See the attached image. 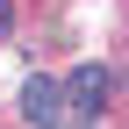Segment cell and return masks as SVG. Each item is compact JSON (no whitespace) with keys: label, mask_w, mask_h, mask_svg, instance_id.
I'll use <instances>...</instances> for the list:
<instances>
[{"label":"cell","mask_w":129,"mask_h":129,"mask_svg":"<svg viewBox=\"0 0 129 129\" xmlns=\"http://www.w3.org/2000/svg\"><path fill=\"white\" fill-rule=\"evenodd\" d=\"M108 93H115V72H108V64H72V79H64V108H72V122H101Z\"/></svg>","instance_id":"cell-1"},{"label":"cell","mask_w":129,"mask_h":129,"mask_svg":"<svg viewBox=\"0 0 129 129\" xmlns=\"http://www.w3.org/2000/svg\"><path fill=\"white\" fill-rule=\"evenodd\" d=\"M22 115L36 122V129H57V122H64V86H57V79H43V72H36V79L22 86Z\"/></svg>","instance_id":"cell-2"},{"label":"cell","mask_w":129,"mask_h":129,"mask_svg":"<svg viewBox=\"0 0 129 129\" xmlns=\"http://www.w3.org/2000/svg\"><path fill=\"white\" fill-rule=\"evenodd\" d=\"M7 22H14V0H0V29H7Z\"/></svg>","instance_id":"cell-3"}]
</instances>
